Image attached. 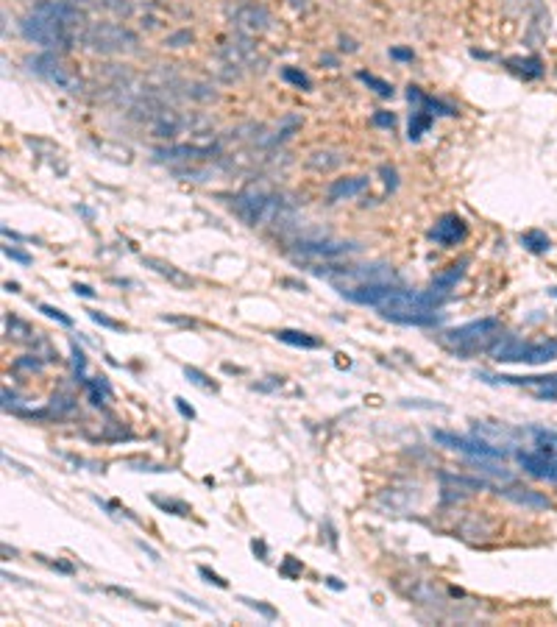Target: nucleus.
I'll use <instances>...</instances> for the list:
<instances>
[{
    "label": "nucleus",
    "instance_id": "obj_30",
    "mask_svg": "<svg viewBox=\"0 0 557 627\" xmlns=\"http://www.w3.org/2000/svg\"><path fill=\"white\" fill-rule=\"evenodd\" d=\"M371 123L379 126V128H393V126H396V115H393V112H376V115L371 117Z\"/></svg>",
    "mask_w": 557,
    "mask_h": 627
},
{
    "label": "nucleus",
    "instance_id": "obj_10",
    "mask_svg": "<svg viewBox=\"0 0 557 627\" xmlns=\"http://www.w3.org/2000/svg\"><path fill=\"white\" fill-rule=\"evenodd\" d=\"M516 460H518V466H521L527 474H532V477H538V479L557 482V463H554L551 457L540 455L538 449H532V446L516 449Z\"/></svg>",
    "mask_w": 557,
    "mask_h": 627
},
{
    "label": "nucleus",
    "instance_id": "obj_9",
    "mask_svg": "<svg viewBox=\"0 0 557 627\" xmlns=\"http://www.w3.org/2000/svg\"><path fill=\"white\" fill-rule=\"evenodd\" d=\"M296 251L301 257H310V259H334V257L357 251V246L354 243H343V240H298Z\"/></svg>",
    "mask_w": 557,
    "mask_h": 627
},
{
    "label": "nucleus",
    "instance_id": "obj_4",
    "mask_svg": "<svg viewBox=\"0 0 557 627\" xmlns=\"http://www.w3.org/2000/svg\"><path fill=\"white\" fill-rule=\"evenodd\" d=\"M491 360L496 363H529V366H540V363H551L557 360V337L554 340H540V343H524L518 337H499L491 346Z\"/></svg>",
    "mask_w": 557,
    "mask_h": 627
},
{
    "label": "nucleus",
    "instance_id": "obj_34",
    "mask_svg": "<svg viewBox=\"0 0 557 627\" xmlns=\"http://www.w3.org/2000/svg\"><path fill=\"white\" fill-rule=\"evenodd\" d=\"M156 502H159L165 510H176V516H187V513H190V508H187L184 502H162V499H156Z\"/></svg>",
    "mask_w": 557,
    "mask_h": 627
},
{
    "label": "nucleus",
    "instance_id": "obj_33",
    "mask_svg": "<svg viewBox=\"0 0 557 627\" xmlns=\"http://www.w3.org/2000/svg\"><path fill=\"white\" fill-rule=\"evenodd\" d=\"M390 59H396V61H412L415 53L409 48H390Z\"/></svg>",
    "mask_w": 557,
    "mask_h": 627
},
{
    "label": "nucleus",
    "instance_id": "obj_15",
    "mask_svg": "<svg viewBox=\"0 0 557 627\" xmlns=\"http://www.w3.org/2000/svg\"><path fill=\"white\" fill-rule=\"evenodd\" d=\"M407 98H409V103H415V106H427L435 117H454L457 115V109L454 106H449V103H443V101H438V98H429V95H424L418 87H407Z\"/></svg>",
    "mask_w": 557,
    "mask_h": 627
},
{
    "label": "nucleus",
    "instance_id": "obj_23",
    "mask_svg": "<svg viewBox=\"0 0 557 627\" xmlns=\"http://www.w3.org/2000/svg\"><path fill=\"white\" fill-rule=\"evenodd\" d=\"M357 79L363 81V84H368L379 98H390L393 95V87L385 81V79H379V76H374V73H365V70H363V73H357Z\"/></svg>",
    "mask_w": 557,
    "mask_h": 627
},
{
    "label": "nucleus",
    "instance_id": "obj_26",
    "mask_svg": "<svg viewBox=\"0 0 557 627\" xmlns=\"http://www.w3.org/2000/svg\"><path fill=\"white\" fill-rule=\"evenodd\" d=\"M70 352H73V371H76V377H79L81 382H87V355L81 352L76 343L70 346Z\"/></svg>",
    "mask_w": 557,
    "mask_h": 627
},
{
    "label": "nucleus",
    "instance_id": "obj_5",
    "mask_svg": "<svg viewBox=\"0 0 557 627\" xmlns=\"http://www.w3.org/2000/svg\"><path fill=\"white\" fill-rule=\"evenodd\" d=\"M432 441L440 444V446H446V449H452V452L468 455L471 460H479V457H487V460H505V457H507V449L487 444L485 438H465V435H454V432L435 430V432H432Z\"/></svg>",
    "mask_w": 557,
    "mask_h": 627
},
{
    "label": "nucleus",
    "instance_id": "obj_1",
    "mask_svg": "<svg viewBox=\"0 0 557 627\" xmlns=\"http://www.w3.org/2000/svg\"><path fill=\"white\" fill-rule=\"evenodd\" d=\"M76 20H79V12L70 3H64V0H45L20 23V31L28 42L56 50V48H70V42H73L70 26Z\"/></svg>",
    "mask_w": 557,
    "mask_h": 627
},
{
    "label": "nucleus",
    "instance_id": "obj_18",
    "mask_svg": "<svg viewBox=\"0 0 557 627\" xmlns=\"http://www.w3.org/2000/svg\"><path fill=\"white\" fill-rule=\"evenodd\" d=\"M273 337L278 343H287V346H296V348H321V340L312 337L310 332H301V329H276Z\"/></svg>",
    "mask_w": 557,
    "mask_h": 627
},
{
    "label": "nucleus",
    "instance_id": "obj_19",
    "mask_svg": "<svg viewBox=\"0 0 557 627\" xmlns=\"http://www.w3.org/2000/svg\"><path fill=\"white\" fill-rule=\"evenodd\" d=\"M521 246L529 251V254H549L551 251V237L543 232V229H529V232H521Z\"/></svg>",
    "mask_w": 557,
    "mask_h": 627
},
{
    "label": "nucleus",
    "instance_id": "obj_8",
    "mask_svg": "<svg viewBox=\"0 0 557 627\" xmlns=\"http://www.w3.org/2000/svg\"><path fill=\"white\" fill-rule=\"evenodd\" d=\"M429 237H432L438 246L452 248V246H457V243H463V240L468 237V223H465L457 212H446V215H440L438 223L429 229Z\"/></svg>",
    "mask_w": 557,
    "mask_h": 627
},
{
    "label": "nucleus",
    "instance_id": "obj_25",
    "mask_svg": "<svg viewBox=\"0 0 557 627\" xmlns=\"http://www.w3.org/2000/svg\"><path fill=\"white\" fill-rule=\"evenodd\" d=\"M282 79H285L287 84L298 87V90H310V76L301 73V70H296V67H285V70H282Z\"/></svg>",
    "mask_w": 557,
    "mask_h": 627
},
{
    "label": "nucleus",
    "instance_id": "obj_38",
    "mask_svg": "<svg viewBox=\"0 0 557 627\" xmlns=\"http://www.w3.org/2000/svg\"><path fill=\"white\" fill-rule=\"evenodd\" d=\"M382 176H385V184H387V190H396V170L393 168H387V165H382Z\"/></svg>",
    "mask_w": 557,
    "mask_h": 627
},
{
    "label": "nucleus",
    "instance_id": "obj_12",
    "mask_svg": "<svg viewBox=\"0 0 557 627\" xmlns=\"http://www.w3.org/2000/svg\"><path fill=\"white\" fill-rule=\"evenodd\" d=\"M368 190V176H352V179H334L329 184V201H343V198H354Z\"/></svg>",
    "mask_w": 557,
    "mask_h": 627
},
{
    "label": "nucleus",
    "instance_id": "obj_36",
    "mask_svg": "<svg viewBox=\"0 0 557 627\" xmlns=\"http://www.w3.org/2000/svg\"><path fill=\"white\" fill-rule=\"evenodd\" d=\"M245 602H248L254 610H259L265 619H276V610H273V608H267V605H262V602H254V599H245Z\"/></svg>",
    "mask_w": 557,
    "mask_h": 627
},
{
    "label": "nucleus",
    "instance_id": "obj_32",
    "mask_svg": "<svg viewBox=\"0 0 557 627\" xmlns=\"http://www.w3.org/2000/svg\"><path fill=\"white\" fill-rule=\"evenodd\" d=\"M3 254H6L9 259L20 262V265H31V257H28L26 251H20V248H12V246H6V248H3Z\"/></svg>",
    "mask_w": 557,
    "mask_h": 627
},
{
    "label": "nucleus",
    "instance_id": "obj_20",
    "mask_svg": "<svg viewBox=\"0 0 557 627\" xmlns=\"http://www.w3.org/2000/svg\"><path fill=\"white\" fill-rule=\"evenodd\" d=\"M510 70H516L518 76L524 79H540L543 76V61L538 56H529V59H507Z\"/></svg>",
    "mask_w": 557,
    "mask_h": 627
},
{
    "label": "nucleus",
    "instance_id": "obj_37",
    "mask_svg": "<svg viewBox=\"0 0 557 627\" xmlns=\"http://www.w3.org/2000/svg\"><path fill=\"white\" fill-rule=\"evenodd\" d=\"M535 399H540V401H554V399H557V388H538V390H535Z\"/></svg>",
    "mask_w": 557,
    "mask_h": 627
},
{
    "label": "nucleus",
    "instance_id": "obj_3",
    "mask_svg": "<svg viewBox=\"0 0 557 627\" xmlns=\"http://www.w3.org/2000/svg\"><path fill=\"white\" fill-rule=\"evenodd\" d=\"M502 337V324L496 318H479L463 326L440 332V343L457 357H474L479 352H491V346Z\"/></svg>",
    "mask_w": 557,
    "mask_h": 627
},
{
    "label": "nucleus",
    "instance_id": "obj_16",
    "mask_svg": "<svg viewBox=\"0 0 557 627\" xmlns=\"http://www.w3.org/2000/svg\"><path fill=\"white\" fill-rule=\"evenodd\" d=\"M143 262H145L151 270H156L159 276H165L168 282H170V285H176V288H192V285H195V282H192V279H190L187 273H181L176 265H170V262H165V259H156V257H145Z\"/></svg>",
    "mask_w": 557,
    "mask_h": 627
},
{
    "label": "nucleus",
    "instance_id": "obj_41",
    "mask_svg": "<svg viewBox=\"0 0 557 627\" xmlns=\"http://www.w3.org/2000/svg\"><path fill=\"white\" fill-rule=\"evenodd\" d=\"M6 290H12V293H17V290H20V285H17V282H6Z\"/></svg>",
    "mask_w": 557,
    "mask_h": 627
},
{
    "label": "nucleus",
    "instance_id": "obj_28",
    "mask_svg": "<svg viewBox=\"0 0 557 627\" xmlns=\"http://www.w3.org/2000/svg\"><path fill=\"white\" fill-rule=\"evenodd\" d=\"M42 315H48V318H53V321H59L61 326H73V318H70V315H64L61 310H56V307H50V304H39L37 307Z\"/></svg>",
    "mask_w": 557,
    "mask_h": 627
},
{
    "label": "nucleus",
    "instance_id": "obj_24",
    "mask_svg": "<svg viewBox=\"0 0 557 627\" xmlns=\"http://www.w3.org/2000/svg\"><path fill=\"white\" fill-rule=\"evenodd\" d=\"M184 377H187V382H192V385H198V388H203V390H218V385H215L212 379H209L203 371L192 368V366L184 368Z\"/></svg>",
    "mask_w": 557,
    "mask_h": 627
},
{
    "label": "nucleus",
    "instance_id": "obj_31",
    "mask_svg": "<svg viewBox=\"0 0 557 627\" xmlns=\"http://www.w3.org/2000/svg\"><path fill=\"white\" fill-rule=\"evenodd\" d=\"M39 368H42V363L34 360L31 355H28V357H20V360L14 363V371H39Z\"/></svg>",
    "mask_w": 557,
    "mask_h": 627
},
{
    "label": "nucleus",
    "instance_id": "obj_39",
    "mask_svg": "<svg viewBox=\"0 0 557 627\" xmlns=\"http://www.w3.org/2000/svg\"><path fill=\"white\" fill-rule=\"evenodd\" d=\"M73 290H76V296H81V299H95V290L90 288V285H73Z\"/></svg>",
    "mask_w": 557,
    "mask_h": 627
},
{
    "label": "nucleus",
    "instance_id": "obj_2",
    "mask_svg": "<svg viewBox=\"0 0 557 627\" xmlns=\"http://www.w3.org/2000/svg\"><path fill=\"white\" fill-rule=\"evenodd\" d=\"M449 301V296H440L435 290H404L398 288L385 304H379V315L390 324L401 326H435L443 321L440 307Z\"/></svg>",
    "mask_w": 557,
    "mask_h": 627
},
{
    "label": "nucleus",
    "instance_id": "obj_14",
    "mask_svg": "<svg viewBox=\"0 0 557 627\" xmlns=\"http://www.w3.org/2000/svg\"><path fill=\"white\" fill-rule=\"evenodd\" d=\"M465 259L463 262H454V265H449L446 270H440V273H435L432 276V290L435 293H440V296H449L454 288H457V282L465 276Z\"/></svg>",
    "mask_w": 557,
    "mask_h": 627
},
{
    "label": "nucleus",
    "instance_id": "obj_35",
    "mask_svg": "<svg viewBox=\"0 0 557 627\" xmlns=\"http://www.w3.org/2000/svg\"><path fill=\"white\" fill-rule=\"evenodd\" d=\"M173 401H176V410H179V412H181L184 418H195V410H192V407H190V404H187V401H184L181 396H176Z\"/></svg>",
    "mask_w": 557,
    "mask_h": 627
},
{
    "label": "nucleus",
    "instance_id": "obj_29",
    "mask_svg": "<svg viewBox=\"0 0 557 627\" xmlns=\"http://www.w3.org/2000/svg\"><path fill=\"white\" fill-rule=\"evenodd\" d=\"M198 575L206 580V583H212V586H218V588H229V583L221 577V575H215L212 569H206V566H198Z\"/></svg>",
    "mask_w": 557,
    "mask_h": 627
},
{
    "label": "nucleus",
    "instance_id": "obj_6",
    "mask_svg": "<svg viewBox=\"0 0 557 627\" xmlns=\"http://www.w3.org/2000/svg\"><path fill=\"white\" fill-rule=\"evenodd\" d=\"M278 209V201L262 195V192H243L237 201H234V212L248 223V226H259L265 221L273 218V212Z\"/></svg>",
    "mask_w": 557,
    "mask_h": 627
},
{
    "label": "nucleus",
    "instance_id": "obj_11",
    "mask_svg": "<svg viewBox=\"0 0 557 627\" xmlns=\"http://www.w3.org/2000/svg\"><path fill=\"white\" fill-rule=\"evenodd\" d=\"M31 70H34L37 76L48 79L50 84H59V87H70V76L64 73L61 61H59L53 53H42V56L31 59Z\"/></svg>",
    "mask_w": 557,
    "mask_h": 627
},
{
    "label": "nucleus",
    "instance_id": "obj_21",
    "mask_svg": "<svg viewBox=\"0 0 557 627\" xmlns=\"http://www.w3.org/2000/svg\"><path fill=\"white\" fill-rule=\"evenodd\" d=\"M215 148H195V146H179V148H168V151H159V159H198V157H206L212 154Z\"/></svg>",
    "mask_w": 557,
    "mask_h": 627
},
{
    "label": "nucleus",
    "instance_id": "obj_42",
    "mask_svg": "<svg viewBox=\"0 0 557 627\" xmlns=\"http://www.w3.org/2000/svg\"><path fill=\"white\" fill-rule=\"evenodd\" d=\"M326 583H329V586H332V588H337V591H340V588H343V586H340V583H337V580H334V577H326Z\"/></svg>",
    "mask_w": 557,
    "mask_h": 627
},
{
    "label": "nucleus",
    "instance_id": "obj_22",
    "mask_svg": "<svg viewBox=\"0 0 557 627\" xmlns=\"http://www.w3.org/2000/svg\"><path fill=\"white\" fill-rule=\"evenodd\" d=\"M87 385V393H90V401L92 404H106V399H112V388H109V382L103 379V377H95V379H87L84 382Z\"/></svg>",
    "mask_w": 557,
    "mask_h": 627
},
{
    "label": "nucleus",
    "instance_id": "obj_27",
    "mask_svg": "<svg viewBox=\"0 0 557 627\" xmlns=\"http://www.w3.org/2000/svg\"><path fill=\"white\" fill-rule=\"evenodd\" d=\"M90 318L98 324V326H106V329H112V332H128L120 321H114V318H109V315H103V312H95V310H90Z\"/></svg>",
    "mask_w": 557,
    "mask_h": 627
},
{
    "label": "nucleus",
    "instance_id": "obj_13",
    "mask_svg": "<svg viewBox=\"0 0 557 627\" xmlns=\"http://www.w3.org/2000/svg\"><path fill=\"white\" fill-rule=\"evenodd\" d=\"M499 494H505L507 499H513L516 505H524V508H529V510H551V499L549 497H543V494H538V491H532V488H507V491H499Z\"/></svg>",
    "mask_w": 557,
    "mask_h": 627
},
{
    "label": "nucleus",
    "instance_id": "obj_17",
    "mask_svg": "<svg viewBox=\"0 0 557 627\" xmlns=\"http://www.w3.org/2000/svg\"><path fill=\"white\" fill-rule=\"evenodd\" d=\"M435 123V115L427 109V106H415L412 115H409V128H407V137H409V143H418Z\"/></svg>",
    "mask_w": 557,
    "mask_h": 627
},
{
    "label": "nucleus",
    "instance_id": "obj_43",
    "mask_svg": "<svg viewBox=\"0 0 557 627\" xmlns=\"http://www.w3.org/2000/svg\"><path fill=\"white\" fill-rule=\"evenodd\" d=\"M551 296H557V288H554V290H551Z\"/></svg>",
    "mask_w": 557,
    "mask_h": 627
},
{
    "label": "nucleus",
    "instance_id": "obj_40",
    "mask_svg": "<svg viewBox=\"0 0 557 627\" xmlns=\"http://www.w3.org/2000/svg\"><path fill=\"white\" fill-rule=\"evenodd\" d=\"M296 569H298V566H296V561H293V557H287V566H285L282 572H285V575H293Z\"/></svg>",
    "mask_w": 557,
    "mask_h": 627
},
{
    "label": "nucleus",
    "instance_id": "obj_7",
    "mask_svg": "<svg viewBox=\"0 0 557 627\" xmlns=\"http://www.w3.org/2000/svg\"><path fill=\"white\" fill-rule=\"evenodd\" d=\"M337 290L343 299L354 301V304L379 307L398 290V285H393V282H363V285H352V288H337Z\"/></svg>",
    "mask_w": 557,
    "mask_h": 627
}]
</instances>
